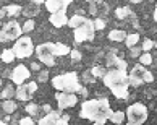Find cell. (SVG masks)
<instances>
[{"instance_id": "1", "label": "cell", "mask_w": 157, "mask_h": 125, "mask_svg": "<svg viewBox=\"0 0 157 125\" xmlns=\"http://www.w3.org/2000/svg\"><path fill=\"white\" fill-rule=\"evenodd\" d=\"M113 114L112 107L107 98H101V99H88L81 104V111H79V117L88 119V120H94V122H101L105 123L110 120V115Z\"/></svg>"}, {"instance_id": "2", "label": "cell", "mask_w": 157, "mask_h": 125, "mask_svg": "<svg viewBox=\"0 0 157 125\" xmlns=\"http://www.w3.org/2000/svg\"><path fill=\"white\" fill-rule=\"evenodd\" d=\"M104 85H105L117 99H128V88H130V76L126 71L121 70H109L104 75Z\"/></svg>"}, {"instance_id": "3", "label": "cell", "mask_w": 157, "mask_h": 125, "mask_svg": "<svg viewBox=\"0 0 157 125\" xmlns=\"http://www.w3.org/2000/svg\"><path fill=\"white\" fill-rule=\"evenodd\" d=\"M52 86L57 91H63V93H79L81 88H83L78 81L76 71H68V73H62V75L54 76Z\"/></svg>"}, {"instance_id": "4", "label": "cell", "mask_w": 157, "mask_h": 125, "mask_svg": "<svg viewBox=\"0 0 157 125\" xmlns=\"http://www.w3.org/2000/svg\"><path fill=\"white\" fill-rule=\"evenodd\" d=\"M128 125H141L147 120V107L143 103H135L126 109Z\"/></svg>"}, {"instance_id": "5", "label": "cell", "mask_w": 157, "mask_h": 125, "mask_svg": "<svg viewBox=\"0 0 157 125\" xmlns=\"http://www.w3.org/2000/svg\"><path fill=\"white\" fill-rule=\"evenodd\" d=\"M130 76V83L133 86H141L144 81L146 83H152L154 81V75L151 73L149 70H144V65L138 63L131 68V73L128 75Z\"/></svg>"}, {"instance_id": "6", "label": "cell", "mask_w": 157, "mask_h": 125, "mask_svg": "<svg viewBox=\"0 0 157 125\" xmlns=\"http://www.w3.org/2000/svg\"><path fill=\"white\" fill-rule=\"evenodd\" d=\"M21 34H23V28L18 25V21H15V20L7 21L3 25L2 33H0V42H8V41L20 39Z\"/></svg>"}, {"instance_id": "7", "label": "cell", "mask_w": 157, "mask_h": 125, "mask_svg": "<svg viewBox=\"0 0 157 125\" xmlns=\"http://www.w3.org/2000/svg\"><path fill=\"white\" fill-rule=\"evenodd\" d=\"M13 52L18 58H26V57H31L33 52H34V46H33V39L29 36H21L20 39H16L15 47H13Z\"/></svg>"}, {"instance_id": "8", "label": "cell", "mask_w": 157, "mask_h": 125, "mask_svg": "<svg viewBox=\"0 0 157 125\" xmlns=\"http://www.w3.org/2000/svg\"><path fill=\"white\" fill-rule=\"evenodd\" d=\"M94 33H96V28H94V21L91 20H86L79 28L75 29V42H84V41H91L94 39Z\"/></svg>"}, {"instance_id": "9", "label": "cell", "mask_w": 157, "mask_h": 125, "mask_svg": "<svg viewBox=\"0 0 157 125\" xmlns=\"http://www.w3.org/2000/svg\"><path fill=\"white\" fill-rule=\"evenodd\" d=\"M36 55L40 62L49 65V67H54L55 65V55H54V52H52V42L39 44L36 47Z\"/></svg>"}, {"instance_id": "10", "label": "cell", "mask_w": 157, "mask_h": 125, "mask_svg": "<svg viewBox=\"0 0 157 125\" xmlns=\"http://www.w3.org/2000/svg\"><path fill=\"white\" fill-rule=\"evenodd\" d=\"M55 99H57V104H59V109L63 111V109H68V107H73L76 106L78 103V96L75 93H57L55 94Z\"/></svg>"}, {"instance_id": "11", "label": "cell", "mask_w": 157, "mask_h": 125, "mask_svg": "<svg viewBox=\"0 0 157 125\" xmlns=\"http://www.w3.org/2000/svg\"><path fill=\"white\" fill-rule=\"evenodd\" d=\"M37 91V83L36 81H31L28 85H20L18 89H16V98L20 101H28L31 99V96Z\"/></svg>"}, {"instance_id": "12", "label": "cell", "mask_w": 157, "mask_h": 125, "mask_svg": "<svg viewBox=\"0 0 157 125\" xmlns=\"http://www.w3.org/2000/svg\"><path fill=\"white\" fill-rule=\"evenodd\" d=\"M105 63L109 70H121V71H126L128 65L125 60H121V58H118V55L115 52H109L105 55Z\"/></svg>"}, {"instance_id": "13", "label": "cell", "mask_w": 157, "mask_h": 125, "mask_svg": "<svg viewBox=\"0 0 157 125\" xmlns=\"http://www.w3.org/2000/svg\"><path fill=\"white\" fill-rule=\"evenodd\" d=\"M29 76H31V73H29V70H28V67L21 63L18 67H15V70L11 71V75H10V78L15 85H23L25 80H28Z\"/></svg>"}, {"instance_id": "14", "label": "cell", "mask_w": 157, "mask_h": 125, "mask_svg": "<svg viewBox=\"0 0 157 125\" xmlns=\"http://www.w3.org/2000/svg\"><path fill=\"white\" fill-rule=\"evenodd\" d=\"M71 2L73 0H45V8L50 13H55V11H60V10H67V7Z\"/></svg>"}, {"instance_id": "15", "label": "cell", "mask_w": 157, "mask_h": 125, "mask_svg": "<svg viewBox=\"0 0 157 125\" xmlns=\"http://www.w3.org/2000/svg\"><path fill=\"white\" fill-rule=\"evenodd\" d=\"M55 28H62L68 23V18H67V10H60V11H55V13L50 15V20H49Z\"/></svg>"}, {"instance_id": "16", "label": "cell", "mask_w": 157, "mask_h": 125, "mask_svg": "<svg viewBox=\"0 0 157 125\" xmlns=\"http://www.w3.org/2000/svg\"><path fill=\"white\" fill-rule=\"evenodd\" d=\"M115 15H117L118 20H126V18H130V20H133V25L138 28V18H136V15H135V11H131V8L120 7V8L115 10Z\"/></svg>"}, {"instance_id": "17", "label": "cell", "mask_w": 157, "mask_h": 125, "mask_svg": "<svg viewBox=\"0 0 157 125\" xmlns=\"http://www.w3.org/2000/svg\"><path fill=\"white\" fill-rule=\"evenodd\" d=\"M60 117H62V111H52L47 115H44L42 119H40L37 125H57Z\"/></svg>"}, {"instance_id": "18", "label": "cell", "mask_w": 157, "mask_h": 125, "mask_svg": "<svg viewBox=\"0 0 157 125\" xmlns=\"http://www.w3.org/2000/svg\"><path fill=\"white\" fill-rule=\"evenodd\" d=\"M52 52H54L55 57H60V55H67V54H70L71 49H70L68 46L62 44V42H55V44H52Z\"/></svg>"}, {"instance_id": "19", "label": "cell", "mask_w": 157, "mask_h": 125, "mask_svg": "<svg viewBox=\"0 0 157 125\" xmlns=\"http://www.w3.org/2000/svg\"><path fill=\"white\" fill-rule=\"evenodd\" d=\"M126 36L128 34L125 31H121V29H113V31L109 33V39L113 41V42H121V41L126 39Z\"/></svg>"}, {"instance_id": "20", "label": "cell", "mask_w": 157, "mask_h": 125, "mask_svg": "<svg viewBox=\"0 0 157 125\" xmlns=\"http://www.w3.org/2000/svg\"><path fill=\"white\" fill-rule=\"evenodd\" d=\"M86 20H88V18L83 16V15H75V16H71V18L68 20V26L73 28V29H76V28H79L81 25H83Z\"/></svg>"}, {"instance_id": "21", "label": "cell", "mask_w": 157, "mask_h": 125, "mask_svg": "<svg viewBox=\"0 0 157 125\" xmlns=\"http://www.w3.org/2000/svg\"><path fill=\"white\" fill-rule=\"evenodd\" d=\"M39 13V7L36 3H33V5H28L26 8H23V15H25L28 20H31L33 16H36Z\"/></svg>"}, {"instance_id": "22", "label": "cell", "mask_w": 157, "mask_h": 125, "mask_svg": "<svg viewBox=\"0 0 157 125\" xmlns=\"http://www.w3.org/2000/svg\"><path fill=\"white\" fill-rule=\"evenodd\" d=\"M15 94H16L15 88L11 86V85H7V86H5V88L2 89V94H0V99H5V101H7V99H11V98L15 96Z\"/></svg>"}, {"instance_id": "23", "label": "cell", "mask_w": 157, "mask_h": 125, "mask_svg": "<svg viewBox=\"0 0 157 125\" xmlns=\"http://www.w3.org/2000/svg\"><path fill=\"white\" fill-rule=\"evenodd\" d=\"M2 109L3 112H7V114H13V112L16 111V104H15V101H11V99H7V101H3L2 103Z\"/></svg>"}, {"instance_id": "24", "label": "cell", "mask_w": 157, "mask_h": 125, "mask_svg": "<svg viewBox=\"0 0 157 125\" xmlns=\"http://www.w3.org/2000/svg\"><path fill=\"white\" fill-rule=\"evenodd\" d=\"M125 117H126L125 112L117 111V112H113V114L110 115V122H113L115 125H121V123H123V120H125Z\"/></svg>"}, {"instance_id": "25", "label": "cell", "mask_w": 157, "mask_h": 125, "mask_svg": "<svg viewBox=\"0 0 157 125\" xmlns=\"http://www.w3.org/2000/svg\"><path fill=\"white\" fill-rule=\"evenodd\" d=\"M139 42V34L138 33H131V34H128L126 36V39H125V44H126V47H135L136 44Z\"/></svg>"}, {"instance_id": "26", "label": "cell", "mask_w": 157, "mask_h": 125, "mask_svg": "<svg viewBox=\"0 0 157 125\" xmlns=\"http://www.w3.org/2000/svg\"><path fill=\"white\" fill-rule=\"evenodd\" d=\"M5 10H7V15L8 16H18V15L23 13V8L20 7V5H7Z\"/></svg>"}, {"instance_id": "27", "label": "cell", "mask_w": 157, "mask_h": 125, "mask_svg": "<svg viewBox=\"0 0 157 125\" xmlns=\"http://www.w3.org/2000/svg\"><path fill=\"white\" fill-rule=\"evenodd\" d=\"M15 52H13V49H5V50H2V60L5 62V63H10V62H13L15 60Z\"/></svg>"}, {"instance_id": "28", "label": "cell", "mask_w": 157, "mask_h": 125, "mask_svg": "<svg viewBox=\"0 0 157 125\" xmlns=\"http://www.w3.org/2000/svg\"><path fill=\"white\" fill-rule=\"evenodd\" d=\"M139 63L141 65H151L152 63V55L149 52H144L143 55H139Z\"/></svg>"}, {"instance_id": "29", "label": "cell", "mask_w": 157, "mask_h": 125, "mask_svg": "<svg viewBox=\"0 0 157 125\" xmlns=\"http://www.w3.org/2000/svg\"><path fill=\"white\" fill-rule=\"evenodd\" d=\"M26 112H28V114H29V115H37L39 114V106L37 104H28L26 106Z\"/></svg>"}, {"instance_id": "30", "label": "cell", "mask_w": 157, "mask_h": 125, "mask_svg": "<svg viewBox=\"0 0 157 125\" xmlns=\"http://www.w3.org/2000/svg\"><path fill=\"white\" fill-rule=\"evenodd\" d=\"M154 41H151V39H144L143 41V46H141V50H144V52H149L151 49L154 47Z\"/></svg>"}, {"instance_id": "31", "label": "cell", "mask_w": 157, "mask_h": 125, "mask_svg": "<svg viewBox=\"0 0 157 125\" xmlns=\"http://www.w3.org/2000/svg\"><path fill=\"white\" fill-rule=\"evenodd\" d=\"M34 28H36V23L33 20H28V21H25V25H23V33H29Z\"/></svg>"}, {"instance_id": "32", "label": "cell", "mask_w": 157, "mask_h": 125, "mask_svg": "<svg viewBox=\"0 0 157 125\" xmlns=\"http://www.w3.org/2000/svg\"><path fill=\"white\" fill-rule=\"evenodd\" d=\"M91 73H92V76H94V78H97V76H102V78H104V75H105V70H104L102 67H92Z\"/></svg>"}, {"instance_id": "33", "label": "cell", "mask_w": 157, "mask_h": 125, "mask_svg": "<svg viewBox=\"0 0 157 125\" xmlns=\"http://www.w3.org/2000/svg\"><path fill=\"white\" fill-rule=\"evenodd\" d=\"M105 20H102V18H97V20H94V28H96V31L97 29H104L105 28Z\"/></svg>"}, {"instance_id": "34", "label": "cell", "mask_w": 157, "mask_h": 125, "mask_svg": "<svg viewBox=\"0 0 157 125\" xmlns=\"http://www.w3.org/2000/svg\"><path fill=\"white\" fill-rule=\"evenodd\" d=\"M37 80H39L40 83H45V81L49 80V71H47V70H42V71H40V73H39Z\"/></svg>"}, {"instance_id": "35", "label": "cell", "mask_w": 157, "mask_h": 125, "mask_svg": "<svg viewBox=\"0 0 157 125\" xmlns=\"http://www.w3.org/2000/svg\"><path fill=\"white\" fill-rule=\"evenodd\" d=\"M83 80H84V83H92V81H94V76H92L91 70H88V71H84V73H83Z\"/></svg>"}, {"instance_id": "36", "label": "cell", "mask_w": 157, "mask_h": 125, "mask_svg": "<svg viewBox=\"0 0 157 125\" xmlns=\"http://www.w3.org/2000/svg\"><path fill=\"white\" fill-rule=\"evenodd\" d=\"M70 55H71L73 62H79V60H81V52H79V50H76V49H73L71 52H70Z\"/></svg>"}, {"instance_id": "37", "label": "cell", "mask_w": 157, "mask_h": 125, "mask_svg": "<svg viewBox=\"0 0 157 125\" xmlns=\"http://www.w3.org/2000/svg\"><path fill=\"white\" fill-rule=\"evenodd\" d=\"M18 125H36V123H34V120H33L31 117H23Z\"/></svg>"}, {"instance_id": "38", "label": "cell", "mask_w": 157, "mask_h": 125, "mask_svg": "<svg viewBox=\"0 0 157 125\" xmlns=\"http://www.w3.org/2000/svg\"><path fill=\"white\" fill-rule=\"evenodd\" d=\"M68 120H70V115L62 114V117L59 119V122H57V125H68Z\"/></svg>"}, {"instance_id": "39", "label": "cell", "mask_w": 157, "mask_h": 125, "mask_svg": "<svg viewBox=\"0 0 157 125\" xmlns=\"http://www.w3.org/2000/svg\"><path fill=\"white\" fill-rule=\"evenodd\" d=\"M131 57H138L139 58V52H141V47H131Z\"/></svg>"}, {"instance_id": "40", "label": "cell", "mask_w": 157, "mask_h": 125, "mask_svg": "<svg viewBox=\"0 0 157 125\" xmlns=\"http://www.w3.org/2000/svg\"><path fill=\"white\" fill-rule=\"evenodd\" d=\"M42 111H45L49 114V112H52V109H50V106L49 104H45V106H42Z\"/></svg>"}, {"instance_id": "41", "label": "cell", "mask_w": 157, "mask_h": 125, "mask_svg": "<svg viewBox=\"0 0 157 125\" xmlns=\"http://www.w3.org/2000/svg\"><path fill=\"white\" fill-rule=\"evenodd\" d=\"M79 93H81V94H83V96H88V89H86L84 86H83V88H81V91H79Z\"/></svg>"}, {"instance_id": "42", "label": "cell", "mask_w": 157, "mask_h": 125, "mask_svg": "<svg viewBox=\"0 0 157 125\" xmlns=\"http://www.w3.org/2000/svg\"><path fill=\"white\" fill-rule=\"evenodd\" d=\"M31 68H33V70H39V63H37V62L31 63Z\"/></svg>"}, {"instance_id": "43", "label": "cell", "mask_w": 157, "mask_h": 125, "mask_svg": "<svg viewBox=\"0 0 157 125\" xmlns=\"http://www.w3.org/2000/svg\"><path fill=\"white\" fill-rule=\"evenodd\" d=\"M5 15H7V10H5V8H2V10H0V20H2V18H3Z\"/></svg>"}, {"instance_id": "44", "label": "cell", "mask_w": 157, "mask_h": 125, "mask_svg": "<svg viewBox=\"0 0 157 125\" xmlns=\"http://www.w3.org/2000/svg\"><path fill=\"white\" fill-rule=\"evenodd\" d=\"M33 3H36V5H40V3H45V0H33Z\"/></svg>"}, {"instance_id": "45", "label": "cell", "mask_w": 157, "mask_h": 125, "mask_svg": "<svg viewBox=\"0 0 157 125\" xmlns=\"http://www.w3.org/2000/svg\"><path fill=\"white\" fill-rule=\"evenodd\" d=\"M154 21L157 23V5H155V10H154Z\"/></svg>"}, {"instance_id": "46", "label": "cell", "mask_w": 157, "mask_h": 125, "mask_svg": "<svg viewBox=\"0 0 157 125\" xmlns=\"http://www.w3.org/2000/svg\"><path fill=\"white\" fill-rule=\"evenodd\" d=\"M131 3H139V2H143V0H130Z\"/></svg>"}, {"instance_id": "47", "label": "cell", "mask_w": 157, "mask_h": 125, "mask_svg": "<svg viewBox=\"0 0 157 125\" xmlns=\"http://www.w3.org/2000/svg\"><path fill=\"white\" fill-rule=\"evenodd\" d=\"M92 125H104V123H101V122H94V123H92Z\"/></svg>"}, {"instance_id": "48", "label": "cell", "mask_w": 157, "mask_h": 125, "mask_svg": "<svg viewBox=\"0 0 157 125\" xmlns=\"http://www.w3.org/2000/svg\"><path fill=\"white\" fill-rule=\"evenodd\" d=\"M0 125H7V122H2V120H0Z\"/></svg>"}, {"instance_id": "49", "label": "cell", "mask_w": 157, "mask_h": 125, "mask_svg": "<svg viewBox=\"0 0 157 125\" xmlns=\"http://www.w3.org/2000/svg\"><path fill=\"white\" fill-rule=\"evenodd\" d=\"M86 2H89V3H91V2H96V0H86Z\"/></svg>"}, {"instance_id": "50", "label": "cell", "mask_w": 157, "mask_h": 125, "mask_svg": "<svg viewBox=\"0 0 157 125\" xmlns=\"http://www.w3.org/2000/svg\"><path fill=\"white\" fill-rule=\"evenodd\" d=\"M154 47H157V42H155V44H154Z\"/></svg>"}, {"instance_id": "51", "label": "cell", "mask_w": 157, "mask_h": 125, "mask_svg": "<svg viewBox=\"0 0 157 125\" xmlns=\"http://www.w3.org/2000/svg\"><path fill=\"white\" fill-rule=\"evenodd\" d=\"M0 85H2V80H0Z\"/></svg>"}]
</instances>
